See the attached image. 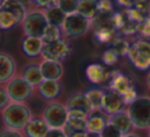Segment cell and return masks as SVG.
Masks as SVG:
<instances>
[{
	"instance_id": "obj_1",
	"label": "cell",
	"mask_w": 150,
	"mask_h": 137,
	"mask_svg": "<svg viewBox=\"0 0 150 137\" xmlns=\"http://www.w3.org/2000/svg\"><path fill=\"white\" fill-rule=\"evenodd\" d=\"M2 119L6 128L22 130L31 121L32 113L23 102L13 101L2 110Z\"/></svg>"
},
{
	"instance_id": "obj_2",
	"label": "cell",
	"mask_w": 150,
	"mask_h": 137,
	"mask_svg": "<svg viewBox=\"0 0 150 137\" xmlns=\"http://www.w3.org/2000/svg\"><path fill=\"white\" fill-rule=\"evenodd\" d=\"M127 113L135 128H150V97L140 96L129 104Z\"/></svg>"
},
{
	"instance_id": "obj_3",
	"label": "cell",
	"mask_w": 150,
	"mask_h": 137,
	"mask_svg": "<svg viewBox=\"0 0 150 137\" xmlns=\"http://www.w3.org/2000/svg\"><path fill=\"white\" fill-rule=\"evenodd\" d=\"M109 89L122 96L125 103L129 104L138 97L133 80L118 71H113L109 77Z\"/></svg>"
},
{
	"instance_id": "obj_4",
	"label": "cell",
	"mask_w": 150,
	"mask_h": 137,
	"mask_svg": "<svg viewBox=\"0 0 150 137\" xmlns=\"http://www.w3.org/2000/svg\"><path fill=\"white\" fill-rule=\"evenodd\" d=\"M129 62L140 71H146L150 68V40H137L131 45L127 53Z\"/></svg>"
},
{
	"instance_id": "obj_5",
	"label": "cell",
	"mask_w": 150,
	"mask_h": 137,
	"mask_svg": "<svg viewBox=\"0 0 150 137\" xmlns=\"http://www.w3.org/2000/svg\"><path fill=\"white\" fill-rule=\"evenodd\" d=\"M24 33L26 36H34L41 38L44 34L48 22L44 15V11L32 10L27 13L25 20L22 23Z\"/></svg>"
},
{
	"instance_id": "obj_6",
	"label": "cell",
	"mask_w": 150,
	"mask_h": 137,
	"mask_svg": "<svg viewBox=\"0 0 150 137\" xmlns=\"http://www.w3.org/2000/svg\"><path fill=\"white\" fill-rule=\"evenodd\" d=\"M92 27V20L84 17L78 13L67 15L62 29L68 36L71 37H79L88 33Z\"/></svg>"
},
{
	"instance_id": "obj_7",
	"label": "cell",
	"mask_w": 150,
	"mask_h": 137,
	"mask_svg": "<svg viewBox=\"0 0 150 137\" xmlns=\"http://www.w3.org/2000/svg\"><path fill=\"white\" fill-rule=\"evenodd\" d=\"M69 117L67 106L59 102H52L43 110V119L50 128H63Z\"/></svg>"
},
{
	"instance_id": "obj_8",
	"label": "cell",
	"mask_w": 150,
	"mask_h": 137,
	"mask_svg": "<svg viewBox=\"0 0 150 137\" xmlns=\"http://www.w3.org/2000/svg\"><path fill=\"white\" fill-rule=\"evenodd\" d=\"M67 110L71 117L86 119L93 110L92 104L86 93H74L67 100Z\"/></svg>"
},
{
	"instance_id": "obj_9",
	"label": "cell",
	"mask_w": 150,
	"mask_h": 137,
	"mask_svg": "<svg viewBox=\"0 0 150 137\" xmlns=\"http://www.w3.org/2000/svg\"><path fill=\"white\" fill-rule=\"evenodd\" d=\"M6 90L11 100L15 102H24L29 99L33 93V86L27 82L24 77H16L9 80Z\"/></svg>"
},
{
	"instance_id": "obj_10",
	"label": "cell",
	"mask_w": 150,
	"mask_h": 137,
	"mask_svg": "<svg viewBox=\"0 0 150 137\" xmlns=\"http://www.w3.org/2000/svg\"><path fill=\"white\" fill-rule=\"evenodd\" d=\"M71 52V46L67 41L60 39L52 43L44 44L41 56L44 59L61 62L65 59Z\"/></svg>"
},
{
	"instance_id": "obj_11",
	"label": "cell",
	"mask_w": 150,
	"mask_h": 137,
	"mask_svg": "<svg viewBox=\"0 0 150 137\" xmlns=\"http://www.w3.org/2000/svg\"><path fill=\"white\" fill-rule=\"evenodd\" d=\"M67 137H84L88 132L86 119L69 117L68 121L63 127Z\"/></svg>"
},
{
	"instance_id": "obj_12",
	"label": "cell",
	"mask_w": 150,
	"mask_h": 137,
	"mask_svg": "<svg viewBox=\"0 0 150 137\" xmlns=\"http://www.w3.org/2000/svg\"><path fill=\"white\" fill-rule=\"evenodd\" d=\"M125 104H127L125 99L117 92L113 91L111 89L105 90L102 108L103 112H105L107 115H113L122 110Z\"/></svg>"
},
{
	"instance_id": "obj_13",
	"label": "cell",
	"mask_w": 150,
	"mask_h": 137,
	"mask_svg": "<svg viewBox=\"0 0 150 137\" xmlns=\"http://www.w3.org/2000/svg\"><path fill=\"white\" fill-rule=\"evenodd\" d=\"M102 110H93L86 118L88 131L101 133L109 123V115L101 112Z\"/></svg>"
},
{
	"instance_id": "obj_14",
	"label": "cell",
	"mask_w": 150,
	"mask_h": 137,
	"mask_svg": "<svg viewBox=\"0 0 150 137\" xmlns=\"http://www.w3.org/2000/svg\"><path fill=\"white\" fill-rule=\"evenodd\" d=\"M16 72V62L11 55L5 52L0 53V82L5 83L13 79Z\"/></svg>"
},
{
	"instance_id": "obj_15",
	"label": "cell",
	"mask_w": 150,
	"mask_h": 137,
	"mask_svg": "<svg viewBox=\"0 0 150 137\" xmlns=\"http://www.w3.org/2000/svg\"><path fill=\"white\" fill-rule=\"evenodd\" d=\"M86 76L88 80L93 84H102L109 80L110 73L107 71L105 66L99 64H92L86 66Z\"/></svg>"
},
{
	"instance_id": "obj_16",
	"label": "cell",
	"mask_w": 150,
	"mask_h": 137,
	"mask_svg": "<svg viewBox=\"0 0 150 137\" xmlns=\"http://www.w3.org/2000/svg\"><path fill=\"white\" fill-rule=\"evenodd\" d=\"M40 68L44 79L48 80H60L64 73V68L61 62L56 60L44 59L40 64Z\"/></svg>"
},
{
	"instance_id": "obj_17",
	"label": "cell",
	"mask_w": 150,
	"mask_h": 137,
	"mask_svg": "<svg viewBox=\"0 0 150 137\" xmlns=\"http://www.w3.org/2000/svg\"><path fill=\"white\" fill-rule=\"evenodd\" d=\"M109 122L115 125L123 133V135L129 133L132 129L135 127L127 110H119L113 115H109Z\"/></svg>"
},
{
	"instance_id": "obj_18",
	"label": "cell",
	"mask_w": 150,
	"mask_h": 137,
	"mask_svg": "<svg viewBox=\"0 0 150 137\" xmlns=\"http://www.w3.org/2000/svg\"><path fill=\"white\" fill-rule=\"evenodd\" d=\"M44 42L42 38L34 37V36H26V38L23 40L22 48L25 52L26 55L30 57H35L41 54L43 49Z\"/></svg>"
},
{
	"instance_id": "obj_19",
	"label": "cell",
	"mask_w": 150,
	"mask_h": 137,
	"mask_svg": "<svg viewBox=\"0 0 150 137\" xmlns=\"http://www.w3.org/2000/svg\"><path fill=\"white\" fill-rule=\"evenodd\" d=\"M25 130L29 137H45L50 127L43 118H34L28 123Z\"/></svg>"
},
{
	"instance_id": "obj_20",
	"label": "cell",
	"mask_w": 150,
	"mask_h": 137,
	"mask_svg": "<svg viewBox=\"0 0 150 137\" xmlns=\"http://www.w3.org/2000/svg\"><path fill=\"white\" fill-rule=\"evenodd\" d=\"M38 90H39V93L41 94V96H43L44 98L52 99L60 94L61 90H62V86H61L59 80L44 79L42 83L38 86Z\"/></svg>"
},
{
	"instance_id": "obj_21",
	"label": "cell",
	"mask_w": 150,
	"mask_h": 137,
	"mask_svg": "<svg viewBox=\"0 0 150 137\" xmlns=\"http://www.w3.org/2000/svg\"><path fill=\"white\" fill-rule=\"evenodd\" d=\"M0 9H4L17 17L20 24H22L27 15L26 11V5L18 0H2Z\"/></svg>"
},
{
	"instance_id": "obj_22",
	"label": "cell",
	"mask_w": 150,
	"mask_h": 137,
	"mask_svg": "<svg viewBox=\"0 0 150 137\" xmlns=\"http://www.w3.org/2000/svg\"><path fill=\"white\" fill-rule=\"evenodd\" d=\"M44 15H45L48 24L59 26L61 28H62L63 24L67 17V13L58 4H54L50 7H46L44 10Z\"/></svg>"
},
{
	"instance_id": "obj_23",
	"label": "cell",
	"mask_w": 150,
	"mask_h": 137,
	"mask_svg": "<svg viewBox=\"0 0 150 137\" xmlns=\"http://www.w3.org/2000/svg\"><path fill=\"white\" fill-rule=\"evenodd\" d=\"M23 77L33 87L39 86L44 80L41 68H40V64L39 66H37V64H30V66H28L25 68V71H24Z\"/></svg>"
},
{
	"instance_id": "obj_24",
	"label": "cell",
	"mask_w": 150,
	"mask_h": 137,
	"mask_svg": "<svg viewBox=\"0 0 150 137\" xmlns=\"http://www.w3.org/2000/svg\"><path fill=\"white\" fill-rule=\"evenodd\" d=\"M76 13L86 19L93 20L99 13L98 0H80Z\"/></svg>"
},
{
	"instance_id": "obj_25",
	"label": "cell",
	"mask_w": 150,
	"mask_h": 137,
	"mask_svg": "<svg viewBox=\"0 0 150 137\" xmlns=\"http://www.w3.org/2000/svg\"><path fill=\"white\" fill-rule=\"evenodd\" d=\"M88 100L92 104L93 110H102L103 101H104V94L105 90L101 89H91L86 92Z\"/></svg>"
},
{
	"instance_id": "obj_26",
	"label": "cell",
	"mask_w": 150,
	"mask_h": 137,
	"mask_svg": "<svg viewBox=\"0 0 150 137\" xmlns=\"http://www.w3.org/2000/svg\"><path fill=\"white\" fill-rule=\"evenodd\" d=\"M20 25L17 17L4 9H0V27L2 30H8Z\"/></svg>"
},
{
	"instance_id": "obj_27",
	"label": "cell",
	"mask_w": 150,
	"mask_h": 137,
	"mask_svg": "<svg viewBox=\"0 0 150 137\" xmlns=\"http://www.w3.org/2000/svg\"><path fill=\"white\" fill-rule=\"evenodd\" d=\"M61 36V27L54 25H50L48 24V26L46 27L44 34L42 36V40H43L44 44L52 43V42L58 41V40L62 39Z\"/></svg>"
},
{
	"instance_id": "obj_28",
	"label": "cell",
	"mask_w": 150,
	"mask_h": 137,
	"mask_svg": "<svg viewBox=\"0 0 150 137\" xmlns=\"http://www.w3.org/2000/svg\"><path fill=\"white\" fill-rule=\"evenodd\" d=\"M80 0H58L57 4L67 13L71 15L77 11V7Z\"/></svg>"
},
{
	"instance_id": "obj_29",
	"label": "cell",
	"mask_w": 150,
	"mask_h": 137,
	"mask_svg": "<svg viewBox=\"0 0 150 137\" xmlns=\"http://www.w3.org/2000/svg\"><path fill=\"white\" fill-rule=\"evenodd\" d=\"M129 47H131V45H129L127 40L121 39V38H116L112 42V47L111 48H113L119 54V56H123V55H127Z\"/></svg>"
},
{
	"instance_id": "obj_30",
	"label": "cell",
	"mask_w": 150,
	"mask_h": 137,
	"mask_svg": "<svg viewBox=\"0 0 150 137\" xmlns=\"http://www.w3.org/2000/svg\"><path fill=\"white\" fill-rule=\"evenodd\" d=\"M100 134L101 137H122L123 136V133L115 125H113L110 122L106 125V127L103 129Z\"/></svg>"
},
{
	"instance_id": "obj_31",
	"label": "cell",
	"mask_w": 150,
	"mask_h": 137,
	"mask_svg": "<svg viewBox=\"0 0 150 137\" xmlns=\"http://www.w3.org/2000/svg\"><path fill=\"white\" fill-rule=\"evenodd\" d=\"M137 33L143 39H150V17H146L139 24Z\"/></svg>"
},
{
	"instance_id": "obj_32",
	"label": "cell",
	"mask_w": 150,
	"mask_h": 137,
	"mask_svg": "<svg viewBox=\"0 0 150 137\" xmlns=\"http://www.w3.org/2000/svg\"><path fill=\"white\" fill-rule=\"evenodd\" d=\"M118 57H119V54L117 53L113 48H110V49L106 50V51L103 53L102 62H104L106 66H113V64L117 62Z\"/></svg>"
},
{
	"instance_id": "obj_33",
	"label": "cell",
	"mask_w": 150,
	"mask_h": 137,
	"mask_svg": "<svg viewBox=\"0 0 150 137\" xmlns=\"http://www.w3.org/2000/svg\"><path fill=\"white\" fill-rule=\"evenodd\" d=\"M98 9H99V13H113V4L110 0H99Z\"/></svg>"
},
{
	"instance_id": "obj_34",
	"label": "cell",
	"mask_w": 150,
	"mask_h": 137,
	"mask_svg": "<svg viewBox=\"0 0 150 137\" xmlns=\"http://www.w3.org/2000/svg\"><path fill=\"white\" fill-rule=\"evenodd\" d=\"M0 97H1V102H0V108H6L8 104H11V102H13V100H11V96H9L8 92H7L6 88L2 87L1 88V93H0Z\"/></svg>"
},
{
	"instance_id": "obj_35",
	"label": "cell",
	"mask_w": 150,
	"mask_h": 137,
	"mask_svg": "<svg viewBox=\"0 0 150 137\" xmlns=\"http://www.w3.org/2000/svg\"><path fill=\"white\" fill-rule=\"evenodd\" d=\"M45 137H67L63 128H50Z\"/></svg>"
},
{
	"instance_id": "obj_36",
	"label": "cell",
	"mask_w": 150,
	"mask_h": 137,
	"mask_svg": "<svg viewBox=\"0 0 150 137\" xmlns=\"http://www.w3.org/2000/svg\"><path fill=\"white\" fill-rule=\"evenodd\" d=\"M0 137H23V135L19 132V130H15V129H4L1 132Z\"/></svg>"
},
{
	"instance_id": "obj_37",
	"label": "cell",
	"mask_w": 150,
	"mask_h": 137,
	"mask_svg": "<svg viewBox=\"0 0 150 137\" xmlns=\"http://www.w3.org/2000/svg\"><path fill=\"white\" fill-rule=\"evenodd\" d=\"M116 2L120 6H123L125 8H132V7L136 6V4L139 2V0H116Z\"/></svg>"
},
{
	"instance_id": "obj_38",
	"label": "cell",
	"mask_w": 150,
	"mask_h": 137,
	"mask_svg": "<svg viewBox=\"0 0 150 137\" xmlns=\"http://www.w3.org/2000/svg\"><path fill=\"white\" fill-rule=\"evenodd\" d=\"M34 2L38 5V6H41V7H50L54 4H57L58 2V0H33Z\"/></svg>"
},
{
	"instance_id": "obj_39",
	"label": "cell",
	"mask_w": 150,
	"mask_h": 137,
	"mask_svg": "<svg viewBox=\"0 0 150 137\" xmlns=\"http://www.w3.org/2000/svg\"><path fill=\"white\" fill-rule=\"evenodd\" d=\"M84 137H101V134H100V133L91 132V131H88V132L86 133V135Z\"/></svg>"
},
{
	"instance_id": "obj_40",
	"label": "cell",
	"mask_w": 150,
	"mask_h": 137,
	"mask_svg": "<svg viewBox=\"0 0 150 137\" xmlns=\"http://www.w3.org/2000/svg\"><path fill=\"white\" fill-rule=\"evenodd\" d=\"M122 137H140L138 136L137 134H134V133H127V134H125Z\"/></svg>"
},
{
	"instance_id": "obj_41",
	"label": "cell",
	"mask_w": 150,
	"mask_h": 137,
	"mask_svg": "<svg viewBox=\"0 0 150 137\" xmlns=\"http://www.w3.org/2000/svg\"><path fill=\"white\" fill-rule=\"evenodd\" d=\"M146 83H147L148 88L150 89V72H149V74H148L147 78H146Z\"/></svg>"
},
{
	"instance_id": "obj_42",
	"label": "cell",
	"mask_w": 150,
	"mask_h": 137,
	"mask_svg": "<svg viewBox=\"0 0 150 137\" xmlns=\"http://www.w3.org/2000/svg\"><path fill=\"white\" fill-rule=\"evenodd\" d=\"M18 1H20V2H22L23 4H25V5H27L28 3L31 1V0H18Z\"/></svg>"
},
{
	"instance_id": "obj_43",
	"label": "cell",
	"mask_w": 150,
	"mask_h": 137,
	"mask_svg": "<svg viewBox=\"0 0 150 137\" xmlns=\"http://www.w3.org/2000/svg\"><path fill=\"white\" fill-rule=\"evenodd\" d=\"M149 137H150V132H149Z\"/></svg>"
}]
</instances>
